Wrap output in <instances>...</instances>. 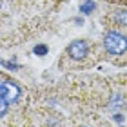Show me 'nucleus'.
<instances>
[{
	"instance_id": "nucleus-1",
	"label": "nucleus",
	"mask_w": 127,
	"mask_h": 127,
	"mask_svg": "<svg viewBox=\"0 0 127 127\" xmlns=\"http://www.w3.org/2000/svg\"><path fill=\"white\" fill-rule=\"evenodd\" d=\"M103 47L111 55H124L127 51V38L122 33L109 31L105 34V38H103Z\"/></svg>"
},
{
	"instance_id": "nucleus-2",
	"label": "nucleus",
	"mask_w": 127,
	"mask_h": 127,
	"mask_svg": "<svg viewBox=\"0 0 127 127\" xmlns=\"http://www.w3.org/2000/svg\"><path fill=\"white\" fill-rule=\"evenodd\" d=\"M0 98H5L9 103H15L20 98V87L11 80H2V85H0Z\"/></svg>"
},
{
	"instance_id": "nucleus-3",
	"label": "nucleus",
	"mask_w": 127,
	"mask_h": 127,
	"mask_svg": "<svg viewBox=\"0 0 127 127\" xmlns=\"http://www.w3.org/2000/svg\"><path fill=\"white\" fill-rule=\"evenodd\" d=\"M87 42L85 40H73L71 44H69V47H67V53H69V56L71 58H74V60H82V58H85V55H87Z\"/></svg>"
},
{
	"instance_id": "nucleus-4",
	"label": "nucleus",
	"mask_w": 127,
	"mask_h": 127,
	"mask_svg": "<svg viewBox=\"0 0 127 127\" xmlns=\"http://www.w3.org/2000/svg\"><path fill=\"white\" fill-rule=\"evenodd\" d=\"M125 105V102H124V98L120 96V95H114L111 98V102H109V109H114V111H118V109H122Z\"/></svg>"
},
{
	"instance_id": "nucleus-5",
	"label": "nucleus",
	"mask_w": 127,
	"mask_h": 127,
	"mask_svg": "<svg viewBox=\"0 0 127 127\" xmlns=\"http://www.w3.org/2000/svg\"><path fill=\"white\" fill-rule=\"evenodd\" d=\"M95 7H96V4L91 2V0H87V2H84L82 5H80V11L85 13V15H89V13H93V11H95Z\"/></svg>"
},
{
	"instance_id": "nucleus-6",
	"label": "nucleus",
	"mask_w": 127,
	"mask_h": 127,
	"mask_svg": "<svg viewBox=\"0 0 127 127\" xmlns=\"http://www.w3.org/2000/svg\"><path fill=\"white\" fill-rule=\"evenodd\" d=\"M114 20H116V24H120V26H127V11L114 13Z\"/></svg>"
},
{
	"instance_id": "nucleus-7",
	"label": "nucleus",
	"mask_w": 127,
	"mask_h": 127,
	"mask_svg": "<svg viewBox=\"0 0 127 127\" xmlns=\"http://www.w3.org/2000/svg\"><path fill=\"white\" fill-rule=\"evenodd\" d=\"M34 55H38V56H44V55H47V45H36L34 47Z\"/></svg>"
},
{
	"instance_id": "nucleus-8",
	"label": "nucleus",
	"mask_w": 127,
	"mask_h": 127,
	"mask_svg": "<svg viewBox=\"0 0 127 127\" xmlns=\"http://www.w3.org/2000/svg\"><path fill=\"white\" fill-rule=\"evenodd\" d=\"M0 105H2L0 113H2V116H5V113H7V109H9V102L5 100V98H0Z\"/></svg>"
}]
</instances>
